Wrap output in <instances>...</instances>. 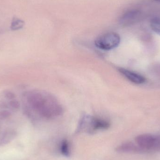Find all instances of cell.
I'll return each instance as SVG.
<instances>
[{"label":"cell","instance_id":"1","mask_svg":"<svg viewBox=\"0 0 160 160\" xmlns=\"http://www.w3.org/2000/svg\"><path fill=\"white\" fill-rule=\"evenodd\" d=\"M26 98L31 108L43 118L51 119L62 113L60 102L49 93L32 91L27 94Z\"/></svg>","mask_w":160,"mask_h":160},{"label":"cell","instance_id":"2","mask_svg":"<svg viewBox=\"0 0 160 160\" xmlns=\"http://www.w3.org/2000/svg\"><path fill=\"white\" fill-rule=\"evenodd\" d=\"M120 42V38L118 34L108 32L98 37L95 41L97 48L103 50H110L117 48Z\"/></svg>","mask_w":160,"mask_h":160},{"label":"cell","instance_id":"3","mask_svg":"<svg viewBox=\"0 0 160 160\" xmlns=\"http://www.w3.org/2000/svg\"><path fill=\"white\" fill-rule=\"evenodd\" d=\"M136 143L144 150L156 148L160 145V137L150 134H143L135 138Z\"/></svg>","mask_w":160,"mask_h":160},{"label":"cell","instance_id":"4","mask_svg":"<svg viewBox=\"0 0 160 160\" xmlns=\"http://www.w3.org/2000/svg\"><path fill=\"white\" fill-rule=\"evenodd\" d=\"M142 14L140 11L136 9L129 10L125 13L120 18L121 24L124 25H130L139 21L141 18Z\"/></svg>","mask_w":160,"mask_h":160},{"label":"cell","instance_id":"5","mask_svg":"<svg viewBox=\"0 0 160 160\" xmlns=\"http://www.w3.org/2000/svg\"><path fill=\"white\" fill-rule=\"evenodd\" d=\"M117 152L119 153H142L144 149L140 147L138 145L135 144L132 142H126L118 147L116 149Z\"/></svg>","mask_w":160,"mask_h":160},{"label":"cell","instance_id":"6","mask_svg":"<svg viewBox=\"0 0 160 160\" xmlns=\"http://www.w3.org/2000/svg\"><path fill=\"white\" fill-rule=\"evenodd\" d=\"M118 70L126 78L134 83L140 84L146 82V79L144 77L135 72L122 68H119Z\"/></svg>","mask_w":160,"mask_h":160},{"label":"cell","instance_id":"7","mask_svg":"<svg viewBox=\"0 0 160 160\" xmlns=\"http://www.w3.org/2000/svg\"><path fill=\"white\" fill-rule=\"evenodd\" d=\"M17 135V132L14 129H7L0 132V146L8 144L16 138Z\"/></svg>","mask_w":160,"mask_h":160},{"label":"cell","instance_id":"8","mask_svg":"<svg viewBox=\"0 0 160 160\" xmlns=\"http://www.w3.org/2000/svg\"><path fill=\"white\" fill-rule=\"evenodd\" d=\"M150 26L154 32L160 36V18H155L150 22Z\"/></svg>","mask_w":160,"mask_h":160},{"label":"cell","instance_id":"9","mask_svg":"<svg viewBox=\"0 0 160 160\" xmlns=\"http://www.w3.org/2000/svg\"><path fill=\"white\" fill-rule=\"evenodd\" d=\"M24 22L19 19L14 18L11 22L10 28L13 31H17L22 28L24 26Z\"/></svg>","mask_w":160,"mask_h":160},{"label":"cell","instance_id":"10","mask_svg":"<svg viewBox=\"0 0 160 160\" xmlns=\"http://www.w3.org/2000/svg\"><path fill=\"white\" fill-rule=\"evenodd\" d=\"M61 151L62 154L65 157H68L70 155V149L68 142L67 140H63L61 145Z\"/></svg>","mask_w":160,"mask_h":160},{"label":"cell","instance_id":"11","mask_svg":"<svg viewBox=\"0 0 160 160\" xmlns=\"http://www.w3.org/2000/svg\"><path fill=\"white\" fill-rule=\"evenodd\" d=\"M8 106L12 110H17L19 109L20 103L16 100H11L8 103Z\"/></svg>","mask_w":160,"mask_h":160},{"label":"cell","instance_id":"12","mask_svg":"<svg viewBox=\"0 0 160 160\" xmlns=\"http://www.w3.org/2000/svg\"><path fill=\"white\" fill-rule=\"evenodd\" d=\"M11 113L9 111L7 110H3L0 112V119H7L8 118L10 117Z\"/></svg>","mask_w":160,"mask_h":160},{"label":"cell","instance_id":"13","mask_svg":"<svg viewBox=\"0 0 160 160\" xmlns=\"http://www.w3.org/2000/svg\"><path fill=\"white\" fill-rule=\"evenodd\" d=\"M4 96L6 98L11 100L15 99L16 97L15 93H13L12 91H8V90L4 92Z\"/></svg>","mask_w":160,"mask_h":160},{"label":"cell","instance_id":"14","mask_svg":"<svg viewBox=\"0 0 160 160\" xmlns=\"http://www.w3.org/2000/svg\"><path fill=\"white\" fill-rule=\"evenodd\" d=\"M155 1H158V2H160V0H155Z\"/></svg>","mask_w":160,"mask_h":160}]
</instances>
